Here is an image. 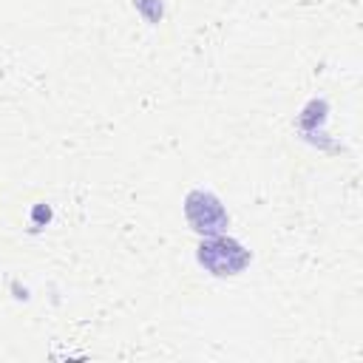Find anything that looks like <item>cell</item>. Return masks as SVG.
Here are the masks:
<instances>
[{"label":"cell","instance_id":"1","mask_svg":"<svg viewBox=\"0 0 363 363\" xmlns=\"http://www.w3.org/2000/svg\"><path fill=\"white\" fill-rule=\"evenodd\" d=\"M199 264L213 275H238L250 264V250H244L235 238L207 235V241L199 244Z\"/></svg>","mask_w":363,"mask_h":363},{"label":"cell","instance_id":"2","mask_svg":"<svg viewBox=\"0 0 363 363\" xmlns=\"http://www.w3.org/2000/svg\"><path fill=\"white\" fill-rule=\"evenodd\" d=\"M184 216L187 224L199 233V235H221L227 230V210L221 207V201L207 193V190H193L184 199Z\"/></svg>","mask_w":363,"mask_h":363}]
</instances>
